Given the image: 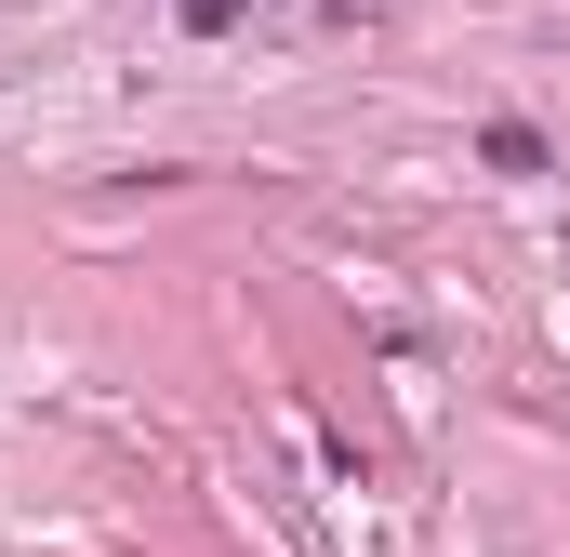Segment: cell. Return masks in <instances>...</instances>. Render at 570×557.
<instances>
[{"mask_svg": "<svg viewBox=\"0 0 570 557\" xmlns=\"http://www.w3.org/2000/svg\"><path fill=\"white\" fill-rule=\"evenodd\" d=\"M491 173H544V134L531 120H491Z\"/></svg>", "mask_w": 570, "mask_h": 557, "instance_id": "6da1fadb", "label": "cell"}]
</instances>
